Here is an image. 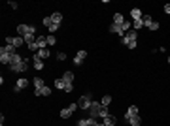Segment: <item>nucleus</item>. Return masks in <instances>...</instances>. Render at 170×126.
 <instances>
[{"instance_id": "f257e3e1", "label": "nucleus", "mask_w": 170, "mask_h": 126, "mask_svg": "<svg viewBox=\"0 0 170 126\" xmlns=\"http://www.w3.org/2000/svg\"><path fill=\"white\" fill-rule=\"evenodd\" d=\"M110 113H108V107H104L100 104V102H95L93 100V104H91V107H89V117L91 119H104V117H108Z\"/></svg>"}, {"instance_id": "f03ea898", "label": "nucleus", "mask_w": 170, "mask_h": 126, "mask_svg": "<svg viewBox=\"0 0 170 126\" xmlns=\"http://www.w3.org/2000/svg\"><path fill=\"white\" fill-rule=\"evenodd\" d=\"M136 40H138V32H136V30H129L121 38V43L125 45V47H129V49H134L136 47Z\"/></svg>"}, {"instance_id": "7ed1b4c3", "label": "nucleus", "mask_w": 170, "mask_h": 126, "mask_svg": "<svg viewBox=\"0 0 170 126\" xmlns=\"http://www.w3.org/2000/svg\"><path fill=\"white\" fill-rule=\"evenodd\" d=\"M17 34L19 36H34L36 34V28H34L32 25H17Z\"/></svg>"}, {"instance_id": "20e7f679", "label": "nucleus", "mask_w": 170, "mask_h": 126, "mask_svg": "<svg viewBox=\"0 0 170 126\" xmlns=\"http://www.w3.org/2000/svg\"><path fill=\"white\" fill-rule=\"evenodd\" d=\"M91 104H93V94H83L81 98H79V102H77V106H79V109H85V111H89V107H91Z\"/></svg>"}, {"instance_id": "39448f33", "label": "nucleus", "mask_w": 170, "mask_h": 126, "mask_svg": "<svg viewBox=\"0 0 170 126\" xmlns=\"http://www.w3.org/2000/svg\"><path fill=\"white\" fill-rule=\"evenodd\" d=\"M6 43L8 45H13L15 49H19L23 43H25V38L23 36H6Z\"/></svg>"}, {"instance_id": "423d86ee", "label": "nucleus", "mask_w": 170, "mask_h": 126, "mask_svg": "<svg viewBox=\"0 0 170 126\" xmlns=\"http://www.w3.org/2000/svg\"><path fill=\"white\" fill-rule=\"evenodd\" d=\"M9 70H11V72H27V70H28V60L23 59V60L17 62V64H11Z\"/></svg>"}, {"instance_id": "0eeeda50", "label": "nucleus", "mask_w": 170, "mask_h": 126, "mask_svg": "<svg viewBox=\"0 0 170 126\" xmlns=\"http://www.w3.org/2000/svg\"><path fill=\"white\" fill-rule=\"evenodd\" d=\"M11 56H13V55H11L6 47H2V49H0V62H2V64H6V66H9V62H11Z\"/></svg>"}, {"instance_id": "6e6552de", "label": "nucleus", "mask_w": 170, "mask_h": 126, "mask_svg": "<svg viewBox=\"0 0 170 126\" xmlns=\"http://www.w3.org/2000/svg\"><path fill=\"white\" fill-rule=\"evenodd\" d=\"M28 79H25V77H21V79H17V83H15V87H13V90L15 92H19V90H23V88H27L28 87Z\"/></svg>"}, {"instance_id": "1a4fd4ad", "label": "nucleus", "mask_w": 170, "mask_h": 126, "mask_svg": "<svg viewBox=\"0 0 170 126\" xmlns=\"http://www.w3.org/2000/svg\"><path fill=\"white\" fill-rule=\"evenodd\" d=\"M85 59H87V51H77V55L74 56V64L76 66H81Z\"/></svg>"}, {"instance_id": "9d476101", "label": "nucleus", "mask_w": 170, "mask_h": 126, "mask_svg": "<svg viewBox=\"0 0 170 126\" xmlns=\"http://www.w3.org/2000/svg\"><path fill=\"white\" fill-rule=\"evenodd\" d=\"M76 126H96V119H91V117H87V119H79Z\"/></svg>"}, {"instance_id": "9b49d317", "label": "nucleus", "mask_w": 170, "mask_h": 126, "mask_svg": "<svg viewBox=\"0 0 170 126\" xmlns=\"http://www.w3.org/2000/svg\"><path fill=\"white\" fill-rule=\"evenodd\" d=\"M110 32L119 34V36H125V34H127V32L123 30V25H115V23H111V25H110Z\"/></svg>"}, {"instance_id": "f8f14e48", "label": "nucleus", "mask_w": 170, "mask_h": 126, "mask_svg": "<svg viewBox=\"0 0 170 126\" xmlns=\"http://www.w3.org/2000/svg\"><path fill=\"white\" fill-rule=\"evenodd\" d=\"M34 96H51V88L49 87H42L34 90Z\"/></svg>"}, {"instance_id": "ddd939ff", "label": "nucleus", "mask_w": 170, "mask_h": 126, "mask_svg": "<svg viewBox=\"0 0 170 126\" xmlns=\"http://www.w3.org/2000/svg\"><path fill=\"white\" fill-rule=\"evenodd\" d=\"M136 115H140V111H138V107H136V106H130V107H129V111L125 113V121H129L130 117H136Z\"/></svg>"}, {"instance_id": "4468645a", "label": "nucleus", "mask_w": 170, "mask_h": 126, "mask_svg": "<svg viewBox=\"0 0 170 126\" xmlns=\"http://www.w3.org/2000/svg\"><path fill=\"white\" fill-rule=\"evenodd\" d=\"M49 19H51L53 25H61V23H62V13H61V11H55V13L49 15Z\"/></svg>"}, {"instance_id": "2eb2a0df", "label": "nucleus", "mask_w": 170, "mask_h": 126, "mask_svg": "<svg viewBox=\"0 0 170 126\" xmlns=\"http://www.w3.org/2000/svg\"><path fill=\"white\" fill-rule=\"evenodd\" d=\"M36 45H38V49H45V45H47V36H38Z\"/></svg>"}, {"instance_id": "dca6fc26", "label": "nucleus", "mask_w": 170, "mask_h": 126, "mask_svg": "<svg viewBox=\"0 0 170 126\" xmlns=\"http://www.w3.org/2000/svg\"><path fill=\"white\" fill-rule=\"evenodd\" d=\"M130 17H132L134 21H140L144 15H142V11H140L138 8H132V9H130Z\"/></svg>"}, {"instance_id": "f3484780", "label": "nucleus", "mask_w": 170, "mask_h": 126, "mask_svg": "<svg viewBox=\"0 0 170 126\" xmlns=\"http://www.w3.org/2000/svg\"><path fill=\"white\" fill-rule=\"evenodd\" d=\"M32 60H34V68H36V70H43V60L40 59L38 55H34V59H32Z\"/></svg>"}, {"instance_id": "a211bd4d", "label": "nucleus", "mask_w": 170, "mask_h": 126, "mask_svg": "<svg viewBox=\"0 0 170 126\" xmlns=\"http://www.w3.org/2000/svg\"><path fill=\"white\" fill-rule=\"evenodd\" d=\"M127 122H129L130 126H140V124H142V119H140V115H136V117H130Z\"/></svg>"}, {"instance_id": "6ab92c4d", "label": "nucleus", "mask_w": 170, "mask_h": 126, "mask_svg": "<svg viewBox=\"0 0 170 126\" xmlns=\"http://www.w3.org/2000/svg\"><path fill=\"white\" fill-rule=\"evenodd\" d=\"M62 81H64V83H72V81H74V72H64Z\"/></svg>"}, {"instance_id": "aec40b11", "label": "nucleus", "mask_w": 170, "mask_h": 126, "mask_svg": "<svg viewBox=\"0 0 170 126\" xmlns=\"http://www.w3.org/2000/svg\"><path fill=\"white\" fill-rule=\"evenodd\" d=\"M115 117H113V115H108V117H104V124L106 126H115Z\"/></svg>"}, {"instance_id": "412c9836", "label": "nucleus", "mask_w": 170, "mask_h": 126, "mask_svg": "<svg viewBox=\"0 0 170 126\" xmlns=\"http://www.w3.org/2000/svg\"><path fill=\"white\" fill-rule=\"evenodd\" d=\"M72 113H74V111H72L70 107L62 109V111H61V119H70V117H72Z\"/></svg>"}, {"instance_id": "4be33fe9", "label": "nucleus", "mask_w": 170, "mask_h": 126, "mask_svg": "<svg viewBox=\"0 0 170 126\" xmlns=\"http://www.w3.org/2000/svg\"><path fill=\"white\" fill-rule=\"evenodd\" d=\"M36 55H38L40 59L43 60V59H47V56H49V49H47V47H45V49H40V51H38Z\"/></svg>"}, {"instance_id": "5701e85b", "label": "nucleus", "mask_w": 170, "mask_h": 126, "mask_svg": "<svg viewBox=\"0 0 170 126\" xmlns=\"http://www.w3.org/2000/svg\"><path fill=\"white\" fill-rule=\"evenodd\" d=\"M113 23H115V25H123V23H125V17H123L121 13H115V15H113Z\"/></svg>"}, {"instance_id": "b1692460", "label": "nucleus", "mask_w": 170, "mask_h": 126, "mask_svg": "<svg viewBox=\"0 0 170 126\" xmlns=\"http://www.w3.org/2000/svg\"><path fill=\"white\" fill-rule=\"evenodd\" d=\"M42 87H45L43 85V79L42 77H34V88H42Z\"/></svg>"}, {"instance_id": "393cba45", "label": "nucleus", "mask_w": 170, "mask_h": 126, "mask_svg": "<svg viewBox=\"0 0 170 126\" xmlns=\"http://www.w3.org/2000/svg\"><path fill=\"white\" fill-rule=\"evenodd\" d=\"M55 88L64 90V81H62V77H61V79H55Z\"/></svg>"}, {"instance_id": "a878e982", "label": "nucleus", "mask_w": 170, "mask_h": 126, "mask_svg": "<svg viewBox=\"0 0 170 126\" xmlns=\"http://www.w3.org/2000/svg\"><path fill=\"white\" fill-rule=\"evenodd\" d=\"M110 102H111V96H110V94H106L104 98H102V102H100V104L104 106V107H108V106H110Z\"/></svg>"}, {"instance_id": "bb28decb", "label": "nucleus", "mask_w": 170, "mask_h": 126, "mask_svg": "<svg viewBox=\"0 0 170 126\" xmlns=\"http://www.w3.org/2000/svg\"><path fill=\"white\" fill-rule=\"evenodd\" d=\"M132 27H134V30H136V32H138V30L144 27V21H142V19H140V21H134V25H132Z\"/></svg>"}, {"instance_id": "cd10ccee", "label": "nucleus", "mask_w": 170, "mask_h": 126, "mask_svg": "<svg viewBox=\"0 0 170 126\" xmlns=\"http://www.w3.org/2000/svg\"><path fill=\"white\" fill-rule=\"evenodd\" d=\"M72 90H74L72 83H64V92H72Z\"/></svg>"}, {"instance_id": "c85d7f7f", "label": "nucleus", "mask_w": 170, "mask_h": 126, "mask_svg": "<svg viewBox=\"0 0 170 126\" xmlns=\"http://www.w3.org/2000/svg\"><path fill=\"white\" fill-rule=\"evenodd\" d=\"M57 60H66V53H64V51L57 53Z\"/></svg>"}, {"instance_id": "c756f323", "label": "nucleus", "mask_w": 170, "mask_h": 126, "mask_svg": "<svg viewBox=\"0 0 170 126\" xmlns=\"http://www.w3.org/2000/svg\"><path fill=\"white\" fill-rule=\"evenodd\" d=\"M59 27L61 25H53V23H51V25H49V32H57V30H59Z\"/></svg>"}, {"instance_id": "7c9ffc66", "label": "nucleus", "mask_w": 170, "mask_h": 126, "mask_svg": "<svg viewBox=\"0 0 170 126\" xmlns=\"http://www.w3.org/2000/svg\"><path fill=\"white\" fill-rule=\"evenodd\" d=\"M47 43H49V45H55V43H57L55 36H47Z\"/></svg>"}, {"instance_id": "2f4dec72", "label": "nucleus", "mask_w": 170, "mask_h": 126, "mask_svg": "<svg viewBox=\"0 0 170 126\" xmlns=\"http://www.w3.org/2000/svg\"><path fill=\"white\" fill-rule=\"evenodd\" d=\"M129 28H130V23H129V21H125V23H123V30H125V32H127Z\"/></svg>"}, {"instance_id": "473e14b6", "label": "nucleus", "mask_w": 170, "mask_h": 126, "mask_svg": "<svg viewBox=\"0 0 170 126\" xmlns=\"http://www.w3.org/2000/svg\"><path fill=\"white\" fill-rule=\"evenodd\" d=\"M8 6H9V8H13V9H17V8H19V4H17V2H13V0H11Z\"/></svg>"}, {"instance_id": "72a5a7b5", "label": "nucleus", "mask_w": 170, "mask_h": 126, "mask_svg": "<svg viewBox=\"0 0 170 126\" xmlns=\"http://www.w3.org/2000/svg\"><path fill=\"white\" fill-rule=\"evenodd\" d=\"M43 25L49 28V25H51V19H49V17H45V19H43Z\"/></svg>"}, {"instance_id": "f704fd0d", "label": "nucleus", "mask_w": 170, "mask_h": 126, "mask_svg": "<svg viewBox=\"0 0 170 126\" xmlns=\"http://www.w3.org/2000/svg\"><path fill=\"white\" fill-rule=\"evenodd\" d=\"M164 13L170 15V4H164Z\"/></svg>"}, {"instance_id": "c9c22d12", "label": "nucleus", "mask_w": 170, "mask_h": 126, "mask_svg": "<svg viewBox=\"0 0 170 126\" xmlns=\"http://www.w3.org/2000/svg\"><path fill=\"white\" fill-rule=\"evenodd\" d=\"M96 126H106V124L104 122H96Z\"/></svg>"}, {"instance_id": "e433bc0d", "label": "nucleus", "mask_w": 170, "mask_h": 126, "mask_svg": "<svg viewBox=\"0 0 170 126\" xmlns=\"http://www.w3.org/2000/svg\"><path fill=\"white\" fill-rule=\"evenodd\" d=\"M168 64H170V56H168Z\"/></svg>"}]
</instances>
